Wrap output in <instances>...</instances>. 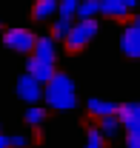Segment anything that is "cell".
<instances>
[{
	"mask_svg": "<svg viewBox=\"0 0 140 148\" xmlns=\"http://www.w3.org/2000/svg\"><path fill=\"white\" fill-rule=\"evenodd\" d=\"M43 100H46V106L52 111H71L77 106V91H74L71 77L54 71L52 80L43 86Z\"/></svg>",
	"mask_w": 140,
	"mask_h": 148,
	"instance_id": "1",
	"label": "cell"
},
{
	"mask_svg": "<svg viewBox=\"0 0 140 148\" xmlns=\"http://www.w3.org/2000/svg\"><path fill=\"white\" fill-rule=\"evenodd\" d=\"M26 74H32L37 83H49L54 74V63H46V60H40V57H29V69H26Z\"/></svg>",
	"mask_w": 140,
	"mask_h": 148,
	"instance_id": "8",
	"label": "cell"
},
{
	"mask_svg": "<svg viewBox=\"0 0 140 148\" xmlns=\"http://www.w3.org/2000/svg\"><path fill=\"white\" fill-rule=\"evenodd\" d=\"M35 40L37 37L29 32V29H9L3 34V43L12 49V51H20V54H32L35 51Z\"/></svg>",
	"mask_w": 140,
	"mask_h": 148,
	"instance_id": "4",
	"label": "cell"
},
{
	"mask_svg": "<svg viewBox=\"0 0 140 148\" xmlns=\"http://www.w3.org/2000/svg\"><path fill=\"white\" fill-rule=\"evenodd\" d=\"M117 120L126 128V134L140 137V103H120L117 106Z\"/></svg>",
	"mask_w": 140,
	"mask_h": 148,
	"instance_id": "5",
	"label": "cell"
},
{
	"mask_svg": "<svg viewBox=\"0 0 140 148\" xmlns=\"http://www.w3.org/2000/svg\"><path fill=\"white\" fill-rule=\"evenodd\" d=\"M69 29H71V20L69 17H57V20H54V29H52V37H54V40H66Z\"/></svg>",
	"mask_w": 140,
	"mask_h": 148,
	"instance_id": "15",
	"label": "cell"
},
{
	"mask_svg": "<svg viewBox=\"0 0 140 148\" xmlns=\"http://www.w3.org/2000/svg\"><path fill=\"white\" fill-rule=\"evenodd\" d=\"M26 145H29V137H23V134L9 137V148H26Z\"/></svg>",
	"mask_w": 140,
	"mask_h": 148,
	"instance_id": "18",
	"label": "cell"
},
{
	"mask_svg": "<svg viewBox=\"0 0 140 148\" xmlns=\"http://www.w3.org/2000/svg\"><path fill=\"white\" fill-rule=\"evenodd\" d=\"M97 20H77V23H71L69 34H66V49L69 51H83L89 43L97 37Z\"/></svg>",
	"mask_w": 140,
	"mask_h": 148,
	"instance_id": "2",
	"label": "cell"
},
{
	"mask_svg": "<svg viewBox=\"0 0 140 148\" xmlns=\"http://www.w3.org/2000/svg\"><path fill=\"white\" fill-rule=\"evenodd\" d=\"M126 148H140V137H132V134H126Z\"/></svg>",
	"mask_w": 140,
	"mask_h": 148,
	"instance_id": "19",
	"label": "cell"
},
{
	"mask_svg": "<svg viewBox=\"0 0 140 148\" xmlns=\"http://www.w3.org/2000/svg\"><path fill=\"white\" fill-rule=\"evenodd\" d=\"M0 29H3V26H0Z\"/></svg>",
	"mask_w": 140,
	"mask_h": 148,
	"instance_id": "21",
	"label": "cell"
},
{
	"mask_svg": "<svg viewBox=\"0 0 140 148\" xmlns=\"http://www.w3.org/2000/svg\"><path fill=\"white\" fill-rule=\"evenodd\" d=\"M0 148H9V137H3V134H0Z\"/></svg>",
	"mask_w": 140,
	"mask_h": 148,
	"instance_id": "20",
	"label": "cell"
},
{
	"mask_svg": "<svg viewBox=\"0 0 140 148\" xmlns=\"http://www.w3.org/2000/svg\"><path fill=\"white\" fill-rule=\"evenodd\" d=\"M137 9V0H100V14L112 20H126Z\"/></svg>",
	"mask_w": 140,
	"mask_h": 148,
	"instance_id": "6",
	"label": "cell"
},
{
	"mask_svg": "<svg viewBox=\"0 0 140 148\" xmlns=\"http://www.w3.org/2000/svg\"><path fill=\"white\" fill-rule=\"evenodd\" d=\"M89 114L94 117V120H103V117H112V114H117V103H109V100H100V97H91L86 103Z\"/></svg>",
	"mask_w": 140,
	"mask_h": 148,
	"instance_id": "10",
	"label": "cell"
},
{
	"mask_svg": "<svg viewBox=\"0 0 140 148\" xmlns=\"http://www.w3.org/2000/svg\"><path fill=\"white\" fill-rule=\"evenodd\" d=\"M100 14V0H80V6H77V20H97Z\"/></svg>",
	"mask_w": 140,
	"mask_h": 148,
	"instance_id": "13",
	"label": "cell"
},
{
	"mask_svg": "<svg viewBox=\"0 0 140 148\" xmlns=\"http://www.w3.org/2000/svg\"><path fill=\"white\" fill-rule=\"evenodd\" d=\"M77 6H80V0H60L57 3V17H74L77 14Z\"/></svg>",
	"mask_w": 140,
	"mask_h": 148,
	"instance_id": "14",
	"label": "cell"
},
{
	"mask_svg": "<svg viewBox=\"0 0 140 148\" xmlns=\"http://www.w3.org/2000/svg\"><path fill=\"white\" fill-rule=\"evenodd\" d=\"M106 143H103V134L97 128H89L86 131V148H103Z\"/></svg>",
	"mask_w": 140,
	"mask_h": 148,
	"instance_id": "17",
	"label": "cell"
},
{
	"mask_svg": "<svg viewBox=\"0 0 140 148\" xmlns=\"http://www.w3.org/2000/svg\"><path fill=\"white\" fill-rule=\"evenodd\" d=\"M32 57H40V60H46V63H54V60H57V43H54V37H37Z\"/></svg>",
	"mask_w": 140,
	"mask_h": 148,
	"instance_id": "9",
	"label": "cell"
},
{
	"mask_svg": "<svg viewBox=\"0 0 140 148\" xmlns=\"http://www.w3.org/2000/svg\"><path fill=\"white\" fill-rule=\"evenodd\" d=\"M120 120H117V114H112V117H103V120H97V131L103 134V140H112V137H117V131H120Z\"/></svg>",
	"mask_w": 140,
	"mask_h": 148,
	"instance_id": "12",
	"label": "cell"
},
{
	"mask_svg": "<svg viewBox=\"0 0 140 148\" xmlns=\"http://www.w3.org/2000/svg\"><path fill=\"white\" fill-rule=\"evenodd\" d=\"M57 3H60V0H37L35 9H32V17H35L37 23H46V20H52L54 14H57Z\"/></svg>",
	"mask_w": 140,
	"mask_h": 148,
	"instance_id": "11",
	"label": "cell"
},
{
	"mask_svg": "<svg viewBox=\"0 0 140 148\" xmlns=\"http://www.w3.org/2000/svg\"><path fill=\"white\" fill-rule=\"evenodd\" d=\"M43 120H46V108L32 106V108L26 111V123H29V125H43Z\"/></svg>",
	"mask_w": 140,
	"mask_h": 148,
	"instance_id": "16",
	"label": "cell"
},
{
	"mask_svg": "<svg viewBox=\"0 0 140 148\" xmlns=\"http://www.w3.org/2000/svg\"><path fill=\"white\" fill-rule=\"evenodd\" d=\"M120 51L126 57H134V60L140 57V14H134L126 23V29L120 34Z\"/></svg>",
	"mask_w": 140,
	"mask_h": 148,
	"instance_id": "3",
	"label": "cell"
},
{
	"mask_svg": "<svg viewBox=\"0 0 140 148\" xmlns=\"http://www.w3.org/2000/svg\"><path fill=\"white\" fill-rule=\"evenodd\" d=\"M17 97L26 100V103H37L43 97V83H37L32 74H23L17 80Z\"/></svg>",
	"mask_w": 140,
	"mask_h": 148,
	"instance_id": "7",
	"label": "cell"
}]
</instances>
